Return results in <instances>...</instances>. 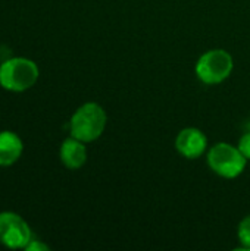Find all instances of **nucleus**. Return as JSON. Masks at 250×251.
<instances>
[{
    "mask_svg": "<svg viewBox=\"0 0 250 251\" xmlns=\"http://www.w3.org/2000/svg\"><path fill=\"white\" fill-rule=\"evenodd\" d=\"M32 231L27 221L15 212H0V244L10 250H19L29 244Z\"/></svg>",
    "mask_w": 250,
    "mask_h": 251,
    "instance_id": "5",
    "label": "nucleus"
},
{
    "mask_svg": "<svg viewBox=\"0 0 250 251\" xmlns=\"http://www.w3.org/2000/svg\"><path fill=\"white\" fill-rule=\"evenodd\" d=\"M24 151L21 137L13 131H0V166L7 168L15 165Z\"/></svg>",
    "mask_w": 250,
    "mask_h": 251,
    "instance_id": "8",
    "label": "nucleus"
},
{
    "mask_svg": "<svg viewBox=\"0 0 250 251\" xmlns=\"http://www.w3.org/2000/svg\"><path fill=\"white\" fill-rule=\"evenodd\" d=\"M237 149L242 151V154L250 160V131L249 132H245L242 137H240V140H239V143H237Z\"/></svg>",
    "mask_w": 250,
    "mask_h": 251,
    "instance_id": "10",
    "label": "nucleus"
},
{
    "mask_svg": "<svg viewBox=\"0 0 250 251\" xmlns=\"http://www.w3.org/2000/svg\"><path fill=\"white\" fill-rule=\"evenodd\" d=\"M59 157L62 165L69 171L81 169L87 162V147L78 138L69 137L66 138L59 150Z\"/></svg>",
    "mask_w": 250,
    "mask_h": 251,
    "instance_id": "7",
    "label": "nucleus"
},
{
    "mask_svg": "<svg viewBox=\"0 0 250 251\" xmlns=\"http://www.w3.org/2000/svg\"><path fill=\"white\" fill-rule=\"evenodd\" d=\"M237 238L242 249L250 251V215L245 216L237 226Z\"/></svg>",
    "mask_w": 250,
    "mask_h": 251,
    "instance_id": "9",
    "label": "nucleus"
},
{
    "mask_svg": "<svg viewBox=\"0 0 250 251\" xmlns=\"http://www.w3.org/2000/svg\"><path fill=\"white\" fill-rule=\"evenodd\" d=\"M108 125V115L105 109L96 101L81 104L69 121V134L83 143H93L102 137Z\"/></svg>",
    "mask_w": 250,
    "mask_h": 251,
    "instance_id": "1",
    "label": "nucleus"
},
{
    "mask_svg": "<svg viewBox=\"0 0 250 251\" xmlns=\"http://www.w3.org/2000/svg\"><path fill=\"white\" fill-rule=\"evenodd\" d=\"M248 159L242 154L237 146L230 143L214 144L206 154V163L209 169L221 178L234 179L240 176L248 165Z\"/></svg>",
    "mask_w": 250,
    "mask_h": 251,
    "instance_id": "3",
    "label": "nucleus"
},
{
    "mask_svg": "<svg viewBox=\"0 0 250 251\" xmlns=\"http://www.w3.org/2000/svg\"><path fill=\"white\" fill-rule=\"evenodd\" d=\"M233 69V56L224 49H211L205 51L194 66L197 79L206 85H218L224 82L231 75Z\"/></svg>",
    "mask_w": 250,
    "mask_h": 251,
    "instance_id": "4",
    "label": "nucleus"
},
{
    "mask_svg": "<svg viewBox=\"0 0 250 251\" xmlns=\"http://www.w3.org/2000/svg\"><path fill=\"white\" fill-rule=\"evenodd\" d=\"M174 146L183 157L196 160L208 151V137L202 129L189 126L177 134Z\"/></svg>",
    "mask_w": 250,
    "mask_h": 251,
    "instance_id": "6",
    "label": "nucleus"
},
{
    "mask_svg": "<svg viewBox=\"0 0 250 251\" xmlns=\"http://www.w3.org/2000/svg\"><path fill=\"white\" fill-rule=\"evenodd\" d=\"M25 250L27 251H49L50 250V247H49L47 244H44V243L38 241V240H31V241H29V244L25 247Z\"/></svg>",
    "mask_w": 250,
    "mask_h": 251,
    "instance_id": "11",
    "label": "nucleus"
},
{
    "mask_svg": "<svg viewBox=\"0 0 250 251\" xmlns=\"http://www.w3.org/2000/svg\"><path fill=\"white\" fill-rule=\"evenodd\" d=\"M40 71L28 57H10L0 65V87L12 93H24L35 85Z\"/></svg>",
    "mask_w": 250,
    "mask_h": 251,
    "instance_id": "2",
    "label": "nucleus"
}]
</instances>
